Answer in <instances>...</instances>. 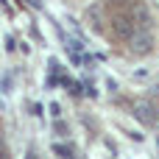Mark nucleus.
Listing matches in <instances>:
<instances>
[{"label":"nucleus","mask_w":159,"mask_h":159,"mask_svg":"<svg viewBox=\"0 0 159 159\" xmlns=\"http://www.w3.org/2000/svg\"><path fill=\"white\" fill-rule=\"evenodd\" d=\"M131 112H134V117L140 120V123H148V126H154L157 123V117H159V109H157V103L154 101H134L131 103Z\"/></svg>","instance_id":"20e7f679"},{"label":"nucleus","mask_w":159,"mask_h":159,"mask_svg":"<svg viewBox=\"0 0 159 159\" xmlns=\"http://www.w3.org/2000/svg\"><path fill=\"white\" fill-rule=\"evenodd\" d=\"M148 3H151V6H154V8H159V0H148Z\"/></svg>","instance_id":"423d86ee"},{"label":"nucleus","mask_w":159,"mask_h":159,"mask_svg":"<svg viewBox=\"0 0 159 159\" xmlns=\"http://www.w3.org/2000/svg\"><path fill=\"white\" fill-rule=\"evenodd\" d=\"M129 17H131L134 28L151 31V25H154L151 11H148V3H143V0H129Z\"/></svg>","instance_id":"f257e3e1"},{"label":"nucleus","mask_w":159,"mask_h":159,"mask_svg":"<svg viewBox=\"0 0 159 159\" xmlns=\"http://www.w3.org/2000/svg\"><path fill=\"white\" fill-rule=\"evenodd\" d=\"M126 42H129V50L137 53V56H145V53L154 50V36H151V31H143V28H137Z\"/></svg>","instance_id":"7ed1b4c3"},{"label":"nucleus","mask_w":159,"mask_h":159,"mask_svg":"<svg viewBox=\"0 0 159 159\" xmlns=\"http://www.w3.org/2000/svg\"><path fill=\"white\" fill-rule=\"evenodd\" d=\"M112 31H115L117 39H129V36L137 31L134 22H131V17H129V6H126V8H117V11L112 14Z\"/></svg>","instance_id":"f03ea898"},{"label":"nucleus","mask_w":159,"mask_h":159,"mask_svg":"<svg viewBox=\"0 0 159 159\" xmlns=\"http://www.w3.org/2000/svg\"><path fill=\"white\" fill-rule=\"evenodd\" d=\"M0 159H8V151H6V145H3V140H0Z\"/></svg>","instance_id":"39448f33"}]
</instances>
